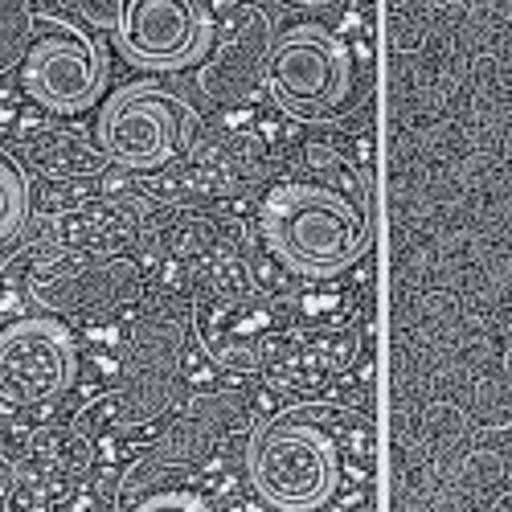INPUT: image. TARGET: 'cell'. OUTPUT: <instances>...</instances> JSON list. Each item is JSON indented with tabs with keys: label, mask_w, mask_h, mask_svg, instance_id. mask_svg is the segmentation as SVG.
<instances>
[{
	"label": "cell",
	"mask_w": 512,
	"mask_h": 512,
	"mask_svg": "<svg viewBox=\"0 0 512 512\" xmlns=\"http://www.w3.org/2000/svg\"><path fill=\"white\" fill-rule=\"evenodd\" d=\"M201 332H205V345L209 353L238 365V369H254L263 361V336L271 328V304L263 295H222L213 300L201 316Z\"/></svg>",
	"instance_id": "8"
},
{
	"label": "cell",
	"mask_w": 512,
	"mask_h": 512,
	"mask_svg": "<svg viewBox=\"0 0 512 512\" xmlns=\"http://www.w3.org/2000/svg\"><path fill=\"white\" fill-rule=\"evenodd\" d=\"M328 410L295 406L271 418L250 447V484L279 512H320L345 480V455L332 439Z\"/></svg>",
	"instance_id": "2"
},
{
	"label": "cell",
	"mask_w": 512,
	"mask_h": 512,
	"mask_svg": "<svg viewBox=\"0 0 512 512\" xmlns=\"http://www.w3.org/2000/svg\"><path fill=\"white\" fill-rule=\"evenodd\" d=\"M287 5H295V9H328V5H336V0H287Z\"/></svg>",
	"instance_id": "13"
},
{
	"label": "cell",
	"mask_w": 512,
	"mask_h": 512,
	"mask_svg": "<svg viewBox=\"0 0 512 512\" xmlns=\"http://www.w3.org/2000/svg\"><path fill=\"white\" fill-rule=\"evenodd\" d=\"M33 29H37L33 0H0V74L21 70L33 46Z\"/></svg>",
	"instance_id": "9"
},
{
	"label": "cell",
	"mask_w": 512,
	"mask_h": 512,
	"mask_svg": "<svg viewBox=\"0 0 512 512\" xmlns=\"http://www.w3.org/2000/svg\"><path fill=\"white\" fill-rule=\"evenodd\" d=\"M132 512H209V508H205V500H201V496L173 488V492H156V496L140 500Z\"/></svg>",
	"instance_id": "11"
},
{
	"label": "cell",
	"mask_w": 512,
	"mask_h": 512,
	"mask_svg": "<svg viewBox=\"0 0 512 512\" xmlns=\"http://www.w3.org/2000/svg\"><path fill=\"white\" fill-rule=\"evenodd\" d=\"M13 492H17V472H13V463L0 455V512L13 508Z\"/></svg>",
	"instance_id": "12"
},
{
	"label": "cell",
	"mask_w": 512,
	"mask_h": 512,
	"mask_svg": "<svg viewBox=\"0 0 512 512\" xmlns=\"http://www.w3.org/2000/svg\"><path fill=\"white\" fill-rule=\"evenodd\" d=\"M78 353L54 316H25L0 328V398L13 406L54 402L74 386Z\"/></svg>",
	"instance_id": "6"
},
{
	"label": "cell",
	"mask_w": 512,
	"mask_h": 512,
	"mask_svg": "<svg viewBox=\"0 0 512 512\" xmlns=\"http://www.w3.org/2000/svg\"><path fill=\"white\" fill-rule=\"evenodd\" d=\"M115 46L132 66L156 74L201 66L213 50V13L205 0H123Z\"/></svg>",
	"instance_id": "4"
},
{
	"label": "cell",
	"mask_w": 512,
	"mask_h": 512,
	"mask_svg": "<svg viewBox=\"0 0 512 512\" xmlns=\"http://www.w3.org/2000/svg\"><path fill=\"white\" fill-rule=\"evenodd\" d=\"M263 242L283 271L300 279H336L365 259L373 242L369 189L328 181H283L263 197Z\"/></svg>",
	"instance_id": "1"
},
{
	"label": "cell",
	"mask_w": 512,
	"mask_h": 512,
	"mask_svg": "<svg viewBox=\"0 0 512 512\" xmlns=\"http://www.w3.org/2000/svg\"><path fill=\"white\" fill-rule=\"evenodd\" d=\"M99 148L107 160L152 173L189 148V111L156 87H123L99 115Z\"/></svg>",
	"instance_id": "5"
},
{
	"label": "cell",
	"mask_w": 512,
	"mask_h": 512,
	"mask_svg": "<svg viewBox=\"0 0 512 512\" xmlns=\"http://www.w3.org/2000/svg\"><path fill=\"white\" fill-rule=\"evenodd\" d=\"M25 222H29V185L21 168L9 156H0V246L21 238Z\"/></svg>",
	"instance_id": "10"
},
{
	"label": "cell",
	"mask_w": 512,
	"mask_h": 512,
	"mask_svg": "<svg viewBox=\"0 0 512 512\" xmlns=\"http://www.w3.org/2000/svg\"><path fill=\"white\" fill-rule=\"evenodd\" d=\"M267 82L283 111L320 123L349 107L353 62H349V50L328 29L295 25L267 54Z\"/></svg>",
	"instance_id": "3"
},
{
	"label": "cell",
	"mask_w": 512,
	"mask_h": 512,
	"mask_svg": "<svg viewBox=\"0 0 512 512\" xmlns=\"http://www.w3.org/2000/svg\"><path fill=\"white\" fill-rule=\"evenodd\" d=\"M107 82V58L99 41L70 25H54V33L33 37V46L21 62L25 95L54 115L87 111Z\"/></svg>",
	"instance_id": "7"
}]
</instances>
